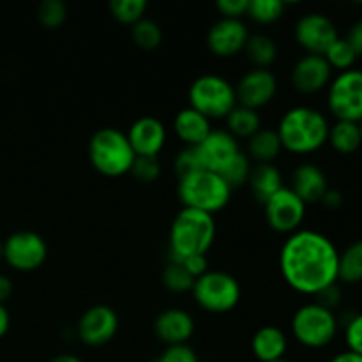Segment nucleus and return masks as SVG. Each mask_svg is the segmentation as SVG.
Returning <instances> with one entry per match:
<instances>
[{"label":"nucleus","instance_id":"1","mask_svg":"<svg viewBox=\"0 0 362 362\" xmlns=\"http://www.w3.org/2000/svg\"><path fill=\"white\" fill-rule=\"evenodd\" d=\"M339 251L324 233L297 230L290 233L279 253V271L290 288L318 296L338 283Z\"/></svg>","mask_w":362,"mask_h":362},{"label":"nucleus","instance_id":"2","mask_svg":"<svg viewBox=\"0 0 362 362\" xmlns=\"http://www.w3.org/2000/svg\"><path fill=\"white\" fill-rule=\"evenodd\" d=\"M329 122L325 115L311 106L290 108L276 129L283 148L292 154H311L327 144Z\"/></svg>","mask_w":362,"mask_h":362},{"label":"nucleus","instance_id":"3","mask_svg":"<svg viewBox=\"0 0 362 362\" xmlns=\"http://www.w3.org/2000/svg\"><path fill=\"white\" fill-rule=\"evenodd\" d=\"M216 239L214 216L182 207L170 228V262L207 255Z\"/></svg>","mask_w":362,"mask_h":362},{"label":"nucleus","instance_id":"4","mask_svg":"<svg viewBox=\"0 0 362 362\" xmlns=\"http://www.w3.org/2000/svg\"><path fill=\"white\" fill-rule=\"evenodd\" d=\"M88 159L101 175L120 177L131 172L136 154L126 133L117 127H103L88 141Z\"/></svg>","mask_w":362,"mask_h":362},{"label":"nucleus","instance_id":"5","mask_svg":"<svg viewBox=\"0 0 362 362\" xmlns=\"http://www.w3.org/2000/svg\"><path fill=\"white\" fill-rule=\"evenodd\" d=\"M179 200L186 209L207 212L214 216L228 205L232 187L219 173L198 170L191 175L179 179Z\"/></svg>","mask_w":362,"mask_h":362},{"label":"nucleus","instance_id":"6","mask_svg":"<svg viewBox=\"0 0 362 362\" xmlns=\"http://www.w3.org/2000/svg\"><path fill=\"white\" fill-rule=\"evenodd\" d=\"M189 106L202 115L212 119H226L237 106L235 87L219 74H202L191 83L187 92Z\"/></svg>","mask_w":362,"mask_h":362},{"label":"nucleus","instance_id":"7","mask_svg":"<svg viewBox=\"0 0 362 362\" xmlns=\"http://www.w3.org/2000/svg\"><path fill=\"white\" fill-rule=\"evenodd\" d=\"M339 322L334 311L310 303L300 306L292 317L293 338L306 349H324L338 334Z\"/></svg>","mask_w":362,"mask_h":362},{"label":"nucleus","instance_id":"8","mask_svg":"<svg viewBox=\"0 0 362 362\" xmlns=\"http://www.w3.org/2000/svg\"><path fill=\"white\" fill-rule=\"evenodd\" d=\"M193 299L202 310L214 315L232 311L240 300V285L232 274L223 271H209L194 279Z\"/></svg>","mask_w":362,"mask_h":362},{"label":"nucleus","instance_id":"9","mask_svg":"<svg viewBox=\"0 0 362 362\" xmlns=\"http://www.w3.org/2000/svg\"><path fill=\"white\" fill-rule=\"evenodd\" d=\"M329 112L336 120L362 122V71L349 69L332 78L327 90Z\"/></svg>","mask_w":362,"mask_h":362},{"label":"nucleus","instance_id":"10","mask_svg":"<svg viewBox=\"0 0 362 362\" xmlns=\"http://www.w3.org/2000/svg\"><path fill=\"white\" fill-rule=\"evenodd\" d=\"M265 219L274 232L293 233L306 218V204L290 187L283 186L264 204Z\"/></svg>","mask_w":362,"mask_h":362},{"label":"nucleus","instance_id":"11","mask_svg":"<svg viewBox=\"0 0 362 362\" xmlns=\"http://www.w3.org/2000/svg\"><path fill=\"white\" fill-rule=\"evenodd\" d=\"M48 255V246L39 233L16 232L4 243V260L20 272H30L41 267Z\"/></svg>","mask_w":362,"mask_h":362},{"label":"nucleus","instance_id":"12","mask_svg":"<svg viewBox=\"0 0 362 362\" xmlns=\"http://www.w3.org/2000/svg\"><path fill=\"white\" fill-rule=\"evenodd\" d=\"M338 37V28L325 14H304L296 25L297 42L310 55H325V52Z\"/></svg>","mask_w":362,"mask_h":362},{"label":"nucleus","instance_id":"13","mask_svg":"<svg viewBox=\"0 0 362 362\" xmlns=\"http://www.w3.org/2000/svg\"><path fill=\"white\" fill-rule=\"evenodd\" d=\"M119 329V317L105 304L85 311L78 320V338L88 346H103L112 341Z\"/></svg>","mask_w":362,"mask_h":362},{"label":"nucleus","instance_id":"14","mask_svg":"<svg viewBox=\"0 0 362 362\" xmlns=\"http://www.w3.org/2000/svg\"><path fill=\"white\" fill-rule=\"evenodd\" d=\"M204 170L221 175L226 166L237 158L240 152L239 141L226 129H212L209 136L197 147Z\"/></svg>","mask_w":362,"mask_h":362},{"label":"nucleus","instance_id":"15","mask_svg":"<svg viewBox=\"0 0 362 362\" xmlns=\"http://www.w3.org/2000/svg\"><path fill=\"white\" fill-rule=\"evenodd\" d=\"M276 92H278V81H276L274 74L269 69L255 67V69L247 71L237 83V105L258 110L269 105L274 99Z\"/></svg>","mask_w":362,"mask_h":362},{"label":"nucleus","instance_id":"16","mask_svg":"<svg viewBox=\"0 0 362 362\" xmlns=\"http://www.w3.org/2000/svg\"><path fill=\"white\" fill-rule=\"evenodd\" d=\"M247 39H250V30L243 20L221 18L209 28L207 46L214 55L228 59L243 52Z\"/></svg>","mask_w":362,"mask_h":362},{"label":"nucleus","instance_id":"17","mask_svg":"<svg viewBox=\"0 0 362 362\" xmlns=\"http://www.w3.org/2000/svg\"><path fill=\"white\" fill-rule=\"evenodd\" d=\"M332 80V67L324 55H306L297 60L292 69V85L300 94H317L329 87Z\"/></svg>","mask_w":362,"mask_h":362},{"label":"nucleus","instance_id":"18","mask_svg":"<svg viewBox=\"0 0 362 362\" xmlns=\"http://www.w3.org/2000/svg\"><path fill=\"white\" fill-rule=\"evenodd\" d=\"M126 134L134 154L144 158H158L166 144V127L156 117H141L134 120Z\"/></svg>","mask_w":362,"mask_h":362},{"label":"nucleus","instance_id":"19","mask_svg":"<svg viewBox=\"0 0 362 362\" xmlns=\"http://www.w3.org/2000/svg\"><path fill=\"white\" fill-rule=\"evenodd\" d=\"M154 332L165 345H186L194 332V320L186 310L170 308L156 318Z\"/></svg>","mask_w":362,"mask_h":362},{"label":"nucleus","instance_id":"20","mask_svg":"<svg viewBox=\"0 0 362 362\" xmlns=\"http://www.w3.org/2000/svg\"><path fill=\"white\" fill-rule=\"evenodd\" d=\"M290 189L306 205L315 204V202H320L325 191L329 189L327 177L322 172L320 166L313 165V163H304V165L297 166L293 172Z\"/></svg>","mask_w":362,"mask_h":362},{"label":"nucleus","instance_id":"21","mask_svg":"<svg viewBox=\"0 0 362 362\" xmlns=\"http://www.w3.org/2000/svg\"><path fill=\"white\" fill-rule=\"evenodd\" d=\"M173 131L186 147H198L212 131L211 120L194 108L180 110L173 119Z\"/></svg>","mask_w":362,"mask_h":362},{"label":"nucleus","instance_id":"22","mask_svg":"<svg viewBox=\"0 0 362 362\" xmlns=\"http://www.w3.org/2000/svg\"><path fill=\"white\" fill-rule=\"evenodd\" d=\"M288 339L286 334L276 325H264L255 332L251 339V350L260 362H274L285 359Z\"/></svg>","mask_w":362,"mask_h":362},{"label":"nucleus","instance_id":"23","mask_svg":"<svg viewBox=\"0 0 362 362\" xmlns=\"http://www.w3.org/2000/svg\"><path fill=\"white\" fill-rule=\"evenodd\" d=\"M283 151L281 140H279L276 129H264L247 138V158L257 161V165H269L274 161Z\"/></svg>","mask_w":362,"mask_h":362},{"label":"nucleus","instance_id":"24","mask_svg":"<svg viewBox=\"0 0 362 362\" xmlns=\"http://www.w3.org/2000/svg\"><path fill=\"white\" fill-rule=\"evenodd\" d=\"M251 191H253L255 198L260 202L262 205L283 187V179H281V173L279 170L276 168L272 163L269 165H257L253 170H251V175L250 180Z\"/></svg>","mask_w":362,"mask_h":362},{"label":"nucleus","instance_id":"25","mask_svg":"<svg viewBox=\"0 0 362 362\" xmlns=\"http://www.w3.org/2000/svg\"><path fill=\"white\" fill-rule=\"evenodd\" d=\"M327 141L339 154H354L362 145L359 124L336 120V124L329 127Z\"/></svg>","mask_w":362,"mask_h":362},{"label":"nucleus","instance_id":"26","mask_svg":"<svg viewBox=\"0 0 362 362\" xmlns=\"http://www.w3.org/2000/svg\"><path fill=\"white\" fill-rule=\"evenodd\" d=\"M228 133L233 138H251L257 131L262 129V120L257 110L237 105L226 117Z\"/></svg>","mask_w":362,"mask_h":362},{"label":"nucleus","instance_id":"27","mask_svg":"<svg viewBox=\"0 0 362 362\" xmlns=\"http://www.w3.org/2000/svg\"><path fill=\"white\" fill-rule=\"evenodd\" d=\"M247 59L258 67V69H267L278 57V48L276 42L272 41L269 35L265 34H253L247 39L246 46H244Z\"/></svg>","mask_w":362,"mask_h":362},{"label":"nucleus","instance_id":"28","mask_svg":"<svg viewBox=\"0 0 362 362\" xmlns=\"http://www.w3.org/2000/svg\"><path fill=\"white\" fill-rule=\"evenodd\" d=\"M338 281L350 285L362 281V240H356L339 253Z\"/></svg>","mask_w":362,"mask_h":362},{"label":"nucleus","instance_id":"29","mask_svg":"<svg viewBox=\"0 0 362 362\" xmlns=\"http://www.w3.org/2000/svg\"><path fill=\"white\" fill-rule=\"evenodd\" d=\"M145 11H147L145 0H112L110 2L112 16L120 23L131 25V27L140 20H144Z\"/></svg>","mask_w":362,"mask_h":362},{"label":"nucleus","instance_id":"30","mask_svg":"<svg viewBox=\"0 0 362 362\" xmlns=\"http://www.w3.org/2000/svg\"><path fill=\"white\" fill-rule=\"evenodd\" d=\"M324 57L329 62V66L332 67V71L338 69L339 73L354 69V64H356L357 60V53L354 52V48L349 45V41L341 37H338L332 42L331 48L325 52Z\"/></svg>","mask_w":362,"mask_h":362},{"label":"nucleus","instance_id":"31","mask_svg":"<svg viewBox=\"0 0 362 362\" xmlns=\"http://www.w3.org/2000/svg\"><path fill=\"white\" fill-rule=\"evenodd\" d=\"M163 285L175 293L191 292L194 285V278L184 269L180 262H168L166 269L163 271Z\"/></svg>","mask_w":362,"mask_h":362},{"label":"nucleus","instance_id":"32","mask_svg":"<svg viewBox=\"0 0 362 362\" xmlns=\"http://www.w3.org/2000/svg\"><path fill=\"white\" fill-rule=\"evenodd\" d=\"M131 37H133V41L136 42L140 48L154 49L161 45L163 32L161 27H159L156 21L144 18V20H140L138 23H134L133 27H131Z\"/></svg>","mask_w":362,"mask_h":362},{"label":"nucleus","instance_id":"33","mask_svg":"<svg viewBox=\"0 0 362 362\" xmlns=\"http://www.w3.org/2000/svg\"><path fill=\"white\" fill-rule=\"evenodd\" d=\"M283 13H285L283 0H250L247 16H251L258 23H272L279 20Z\"/></svg>","mask_w":362,"mask_h":362},{"label":"nucleus","instance_id":"34","mask_svg":"<svg viewBox=\"0 0 362 362\" xmlns=\"http://www.w3.org/2000/svg\"><path fill=\"white\" fill-rule=\"evenodd\" d=\"M251 170H253L251 168V159L247 158V154H244V152L240 151L239 154H237V158L226 166V170L221 173V177L226 180V184H228L233 191L235 187H240L244 186V184H247V180H250V175H251Z\"/></svg>","mask_w":362,"mask_h":362},{"label":"nucleus","instance_id":"35","mask_svg":"<svg viewBox=\"0 0 362 362\" xmlns=\"http://www.w3.org/2000/svg\"><path fill=\"white\" fill-rule=\"evenodd\" d=\"M67 7L62 0H45L37 7V20L46 28H59L66 21Z\"/></svg>","mask_w":362,"mask_h":362},{"label":"nucleus","instance_id":"36","mask_svg":"<svg viewBox=\"0 0 362 362\" xmlns=\"http://www.w3.org/2000/svg\"><path fill=\"white\" fill-rule=\"evenodd\" d=\"M131 175L136 180L144 184H151L158 180L159 173H161V166H159L158 158H144V156H136L133 166H131Z\"/></svg>","mask_w":362,"mask_h":362},{"label":"nucleus","instance_id":"37","mask_svg":"<svg viewBox=\"0 0 362 362\" xmlns=\"http://www.w3.org/2000/svg\"><path fill=\"white\" fill-rule=\"evenodd\" d=\"M173 170H175V175L179 177V179L191 175V173L198 172V170H204L200 158H198L197 147H184L182 151L175 156Z\"/></svg>","mask_w":362,"mask_h":362},{"label":"nucleus","instance_id":"38","mask_svg":"<svg viewBox=\"0 0 362 362\" xmlns=\"http://www.w3.org/2000/svg\"><path fill=\"white\" fill-rule=\"evenodd\" d=\"M345 339L350 352L362 356V313L352 315L345 322Z\"/></svg>","mask_w":362,"mask_h":362},{"label":"nucleus","instance_id":"39","mask_svg":"<svg viewBox=\"0 0 362 362\" xmlns=\"http://www.w3.org/2000/svg\"><path fill=\"white\" fill-rule=\"evenodd\" d=\"M154 362H198V357L187 345H177L168 346Z\"/></svg>","mask_w":362,"mask_h":362},{"label":"nucleus","instance_id":"40","mask_svg":"<svg viewBox=\"0 0 362 362\" xmlns=\"http://www.w3.org/2000/svg\"><path fill=\"white\" fill-rule=\"evenodd\" d=\"M223 18H232V20H240L250 9V0H218L216 4Z\"/></svg>","mask_w":362,"mask_h":362},{"label":"nucleus","instance_id":"41","mask_svg":"<svg viewBox=\"0 0 362 362\" xmlns=\"http://www.w3.org/2000/svg\"><path fill=\"white\" fill-rule=\"evenodd\" d=\"M180 264L184 265V269H186L194 279H198L200 276H204L205 272L211 271V269H209V260L205 255H193V257L184 258Z\"/></svg>","mask_w":362,"mask_h":362},{"label":"nucleus","instance_id":"42","mask_svg":"<svg viewBox=\"0 0 362 362\" xmlns=\"http://www.w3.org/2000/svg\"><path fill=\"white\" fill-rule=\"evenodd\" d=\"M317 303L320 304V306L327 308V310H334L336 306L339 304V300H341V292H339L338 285H332V286H327L325 290H322L320 293L317 296Z\"/></svg>","mask_w":362,"mask_h":362},{"label":"nucleus","instance_id":"43","mask_svg":"<svg viewBox=\"0 0 362 362\" xmlns=\"http://www.w3.org/2000/svg\"><path fill=\"white\" fill-rule=\"evenodd\" d=\"M345 39L349 41V45L352 46L354 52L357 53V57L362 55V18L350 28L349 35H346Z\"/></svg>","mask_w":362,"mask_h":362},{"label":"nucleus","instance_id":"44","mask_svg":"<svg viewBox=\"0 0 362 362\" xmlns=\"http://www.w3.org/2000/svg\"><path fill=\"white\" fill-rule=\"evenodd\" d=\"M322 204H324L325 209H331V211H336L343 205V194L339 193L338 189H327L325 194L322 197Z\"/></svg>","mask_w":362,"mask_h":362},{"label":"nucleus","instance_id":"45","mask_svg":"<svg viewBox=\"0 0 362 362\" xmlns=\"http://www.w3.org/2000/svg\"><path fill=\"white\" fill-rule=\"evenodd\" d=\"M11 296H13V283L7 276L0 274V304L6 303Z\"/></svg>","mask_w":362,"mask_h":362},{"label":"nucleus","instance_id":"46","mask_svg":"<svg viewBox=\"0 0 362 362\" xmlns=\"http://www.w3.org/2000/svg\"><path fill=\"white\" fill-rule=\"evenodd\" d=\"M9 325H11L9 311L6 310V306H4V304H0V339L7 334V331H9Z\"/></svg>","mask_w":362,"mask_h":362},{"label":"nucleus","instance_id":"47","mask_svg":"<svg viewBox=\"0 0 362 362\" xmlns=\"http://www.w3.org/2000/svg\"><path fill=\"white\" fill-rule=\"evenodd\" d=\"M329 362H362V356L346 350V352H341V354H338V356L332 357Z\"/></svg>","mask_w":362,"mask_h":362},{"label":"nucleus","instance_id":"48","mask_svg":"<svg viewBox=\"0 0 362 362\" xmlns=\"http://www.w3.org/2000/svg\"><path fill=\"white\" fill-rule=\"evenodd\" d=\"M49 362H83V361H81L80 357H76V356H71V354H62V356L53 357V359Z\"/></svg>","mask_w":362,"mask_h":362},{"label":"nucleus","instance_id":"49","mask_svg":"<svg viewBox=\"0 0 362 362\" xmlns=\"http://www.w3.org/2000/svg\"><path fill=\"white\" fill-rule=\"evenodd\" d=\"M0 258H4V243H0Z\"/></svg>","mask_w":362,"mask_h":362},{"label":"nucleus","instance_id":"50","mask_svg":"<svg viewBox=\"0 0 362 362\" xmlns=\"http://www.w3.org/2000/svg\"><path fill=\"white\" fill-rule=\"evenodd\" d=\"M274 362H290V361H286V359H281V361H274Z\"/></svg>","mask_w":362,"mask_h":362},{"label":"nucleus","instance_id":"51","mask_svg":"<svg viewBox=\"0 0 362 362\" xmlns=\"http://www.w3.org/2000/svg\"><path fill=\"white\" fill-rule=\"evenodd\" d=\"M359 127H361V136H362V122H359Z\"/></svg>","mask_w":362,"mask_h":362}]
</instances>
